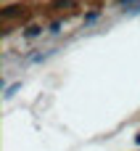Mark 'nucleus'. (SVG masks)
<instances>
[{
  "label": "nucleus",
  "mask_w": 140,
  "mask_h": 151,
  "mask_svg": "<svg viewBox=\"0 0 140 151\" xmlns=\"http://www.w3.org/2000/svg\"><path fill=\"white\" fill-rule=\"evenodd\" d=\"M16 13H21V5H11V8L5 11V16H16Z\"/></svg>",
  "instance_id": "f257e3e1"
},
{
  "label": "nucleus",
  "mask_w": 140,
  "mask_h": 151,
  "mask_svg": "<svg viewBox=\"0 0 140 151\" xmlns=\"http://www.w3.org/2000/svg\"><path fill=\"white\" fill-rule=\"evenodd\" d=\"M40 32H42L40 27H29V29H26V37H34V35H40Z\"/></svg>",
  "instance_id": "f03ea898"
},
{
  "label": "nucleus",
  "mask_w": 140,
  "mask_h": 151,
  "mask_svg": "<svg viewBox=\"0 0 140 151\" xmlns=\"http://www.w3.org/2000/svg\"><path fill=\"white\" fill-rule=\"evenodd\" d=\"M138 143H140V135H138Z\"/></svg>",
  "instance_id": "7ed1b4c3"
}]
</instances>
